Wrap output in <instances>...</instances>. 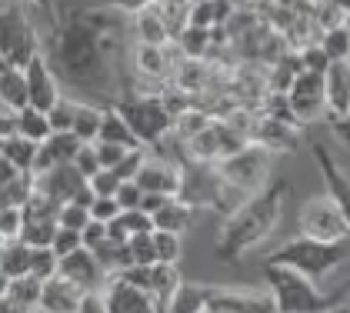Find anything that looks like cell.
<instances>
[{"label": "cell", "instance_id": "obj_1", "mask_svg": "<svg viewBox=\"0 0 350 313\" xmlns=\"http://www.w3.org/2000/svg\"><path fill=\"white\" fill-rule=\"evenodd\" d=\"M47 17L44 53L57 70L83 94L113 100V60L120 53L124 17L117 7H90V3H40Z\"/></svg>", "mask_w": 350, "mask_h": 313}, {"label": "cell", "instance_id": "obj_2", "mask_svg": "<svg viewBox=\"0 0 350 313\" xmlns=\"http://www.w3.org/2000/svg\"><path fill=\"white\" fill-rule=\"evenodd\" d=\"M287 197H291V183L273 180L267 190L247 197L230 217H224L220 220V230H217V240H214L217 260L234 267L250 250H257L260 243H267L270 236L277 234L280 220H284Z\"/></svg>", "mask_w": 350, "mask_h": 313}, {"label": "cell", "instance_id": "obj_3", "mask_svg": "<svg viewBox=\"0 0 350 313\" xmlns=\"http://www.w3.org/2000/svg\"><path fill=\"white\" fill-rule=\"evenodd\" d=\"M264 287L270 290L277 313H330L344 300V290L323 293L304 273H297L291 267H273V263H264Z\"/></svg>", "mask_w": 350, "mask_h": 313}, {"label": "cell", "instance_id": "obj_4", "mask_svg": "<svg viewBox=\"0 0 350 313\" xmlns=\"http://www.w3.org/2000/svg\"><path fill=\"white\" fill-rule=\"evenodd\" d=\"M350 260V240L344 243H321V240H307V236H291L284 240L277 250H270L264 263L273 267H291L297 273H304L307 280L321 284L323 277H330L334 270H340Z\"/></svg>", "mask_w": 350, "mask_h": 313}, {"label": "cell", "instance_id": "obj_5", "mask_svg": "<svg viewBox=\"0 0 350 313\" xmlns=\"http://www.w3.org/2000/svg\"><path fill=\"white\" fill-rule=\"evenodd\" d=\"M44 53V33L33 24V10L17 0H0V64L27 70Z\"/></svg>", "mask_w": 350, "mask_h": 313}, {"label": "cell", "instance_id": "obj_6", "mask_svg": "<svg viewBox=\"0 0 350 313\" xmlns=\"http://www.w3.org/2000/svg\"><path fill=\"white\" fill-rule=\"evenodd\" d=\"M110 107L131 124V131L137 133V140L147 150L161 147L167 137H174V117H170L161 94H137V90L127 94L124 90L120 97L110 100Z\"/></svg>", "mask_w": 350, "mask_h": 313}, {"label": "cell", "instance_id": "obj_7", "mask_svg": "<svg viewBox=\"0 0 350 313\" xmlns=\"http://www.w3.org/2000/svg\"><path fill=\"white\" fill-rule=\"evenodd\" d=\"M270 163H273V154L257 147V144H250L241 154L217 163V170H220V177L230 190H237L241 197H254V193L270 187Z\"/></svg>", "mask_w": 350, "mask_h": 313}, {"label": "cell", "instance_id": "obj_8", "mask_svg": "<svg viewBox=\"0 0 350 313\" xmlns=\"http://www.w3.org/2000/svg\"><path fill=\"white\" fill-rule=\"evenodd\" d=\"M297 230L307 240H321V243H344L350 240V223L340 213V207L327 197V193H314L307 197L300 210H297Z\"/></svg>", "mask_w": 350, "mask_h": 313}, {"label": "cell", "instance_id": "obj_9", "mask_svg": "<svg viewBox=\"0 0 350 313\" xmlns=\"http://www.w3.org/2000/svg\"><path fill=\"white\" fill-rule=\"evenodd\" d=\"M287 107H291V117H294L297 127H307V124H317L327 120V97H323V77L317 74H300L294 80V87L287 90Z\"/></svg>", "mask_w": 350, "mask_h": 313}, {"label": "cell", "instance_id": "obj_10", "mask_svg": "<svg viewBox=\"0 0 350 313\" xmlns=\"http://www.w3.org/2000/svg\"><path fill=\"white\" fill-rule=\"evenodd\" d=\"M37 190L47 193L51 200H57L60 207H64V204H83V207H90V204L97 200V197L90 193L87 177H83L74 163H70V167H57V170L40 174V177H37Z\"/></svg>", "mask_w": 350, "mask_h": 313}, {"label": "cell", "instance_id": "obj_11", "mask_svg": "<svg viewBox=\"0 0 350 313\" xmlns=\"http://www.w3.org/2000/svg\"><path fill=\"white\" fill-rule=\"evenodd\" d=\"M214 313H277L270 290L257 287H220L211 284V303Z\"/></svg>", "mask_w": 350, "mask_h": 313}, {"label": "cell", "instance_id": "obj_12", "mask_svg": "<svg viewBox=\"0 0 350 313\" xmlns=\"http://www.w3.org/2000/svg\"><path fill=\"white\" fill-rule=\"evenodd\" d=\"M137 183L144 193H161V197H177L184 183V163L167 154H150L144 170L137 174Z\"/></svg>", "mask_w": 350, "mask_h": 313}, {"label": "cell", "instance_id": "obj_13", "mask_svg": "<svg viewBox=\"0 0 350 313\" xmlns=\"http://www.w3.org/2000/svg\"><path fill=\"white\" fill-rule=\"evenodd\" d=\"M180 60L184 57L177 51V44H170V47H144V44H134L131 47V64H134L137 77L150 80V83H170V77H174V70H177Z\"/></svg>", "mask_w": 350, "mask_h": 313}, {"label": "cell", "instance_id": "obj_14", "mask_svg": "<svg viewBox=\"0 0 350 313\" xmlns=\"http://www.w3.org/2000/svg\"><path fill=\"white\" fill-rule=\"evenodd\" d=\"M27 90H30V107H37V110H44V113H51L67 94H64V87H60V77H57V70L51 67V60H47V53H40V57H33L27 67Z\"/></svg>", "mask_w": 350, "mask_h": 313}, {"label": "cell", "instance_id": "obj_15", "mask_svg": "<svg viewBox=\"0 0 350 313\" xmlns=\"http://www.w3.org/2000/svg\"><path fill=\"white\" fill-rule=\"evenodd\" d=\"M314 160H317V170H321V180H323V193L340 207V213L347 217L350 223V174L337 163V156L330 154L327 144H314Z\"/></svg>", "mask_w": 350, "mask_h": 313}, {"label": "cell", "instance_id": "obj_16", "mask_svg": "<svg viewBox=\"0 0 350 313\" xmlns=\"http://www.w3.org/2000/svg\"><path fill=\"white\" fill-rule=\"evenodd\" d=\"M127 21H131L134 44H144V47H170V44H174L161 21V14H157V0L134 3V7L127 10Z\"/></svg>", "mask_w": 350, "mask_h": 313}, {"label": "cell", "instance_id": "obj_17", "mask_svg": "<svg viewBox=\"0 0 350 313\" xmlns=\"http://www.w3.org/2000/svg\"><path fill=\"white\" fill-rule=\"evenodd\" d=\"M297 140H300V127L297 124L277 120V117H267V113H257L250 144H257V147H264V150H270L277 156V154H287V150H297Z\"/></svg>", "mask_w": 350, "mask_h": 313}, {"label": "cell", "instance_id": "obj_18", "mask_svg": "<svg viewBox=\"0 0 350 313\" xmlns=\"http://www.w3.org/2000/svg\"><path fill=\"white\" fill-rule=\"evenodd\" d=\"M60 277L64 280H70L77 290H104L107 287V270L100 267V260L83 247V250H77V254H70V257H64L60 260Z\"/></svg>", "mask_w": 350, "mask_h": 313}, {"label": "cell", "instance_id": "obj_19", "mask_svg": "<svg viewBox=\"0 0 350 313\" xmlns=\"http://www.w3.org/2000/svg\"><path fill=\"white\" fill-rule=\"evenodd\" d=\"M323 97H327V124L350 117V60L330 64L323 74Z\"/></svg>", "mask_w": 350, "mask_h": 313}, {"label": "cell", "instance_id": "obj_20", "mask_svg": "<svg viewBox=\"0 0 350 313\" xmlns=\"http://www.w3.org/2000/svg\"><path fill=\"white\" fill-rule=\"evenodd\" d=\"M104 297H107V313H161L147 290L131 287L120 277H110L107 287H104Z\"/></svg>", "mask_w": 350, "mask_h": 313}, {"label": "cell", "instance_id": "obj_21", "mask_svg": "<svg viewBox=\"0 0 350 313\" xmlns=\"http://www.w3.org/2000/svg\"><path fill=\"white\" fill-rule=\"evenodd\" d=\"M81 150H83L81 137H74V133H54V137L40 147L33 177H40V174H47V170H57V167H70Z\"/></svg>", "mask_w": 350, "mask_h": 313}, {"label": "cell", "instance_id": "obj_22", "mask_svg": "<svg viewBox=\"0 0 350 313\" xmlns=\"http://www.w3.org/2000/svg\"><path fill=\"white\" fill-rule=\"evenodd\" d=\"M0 107L7 113H21L30 107V90H27V70L0 64Z\"/></svg>", "mask_w": 350, "mask_h": 313}, {"label": "cell", "instance_id": "obj_23", "mask_svg": "<svg viewBox=\"0 0 350 313\" xmlns=\"http://www.w3.org/2000/svg\"><path fill=\"white\" fill-rule=\"evenodd\" d=\"M81 297L83 290H77L70 280H64L60 273H57L54 280H47L44 284V293H40V313H77L81 307Z\"/></svg>", "mask_w": 350, "mask_h": 313}, {"label": "cell", "instance_id": "obj_24", "mask_svg": "<svg viewBox=\"0 0 350 313\" xmlns=\"http://www.w3.org/2000/svg\"><path fill=\"white\" fill-rule=\"evenodd\" d=\"M184 280L187 277L180 273V267H170V263H154L150 267V297H154V303H157L161 313H167L170 300L177 297V290H180Z\"/></svg>", "mask_w": 350, "mask_h": 313}, {"label": "cell", "instance_id": "obj_25", "mask_svg": "<svg viewBox=\"0 0 350 313\" xmlns=\"http://www.w3.org/2000/svg\"><path fill=\"white\" fill-rule=\"evenodd\" d=\"M0 154L17 167V174H30V177H33L37 156H40V144H33V140H27V137H21V133L14 131L10 137L0 140Z\"/></svg>", "mask_w": 350, "mask_h": 313}, {"label": "cell", "instance_id": "obj_26", "mask_svg": "<svg viewBox=\"0 0 350 313\" xmlns=\"http://www.w3.org/2000/svg\"><path fill=\"white\" fill-rule=\"evenodd\" d=\"M193 220H197V210L184 204L180 197H174V200H167V207L161 213H154V227L163 230V234H187L190 227H193Z\"/></svg>", "mask_w": 350, "mask_h": 313}, {"label": "cell", "instance_id": "obj_27", "mask_svg": "<svg viewBox=\"0 0 350 313\" xmlns=\"http://www.w3.org/2000/svg\"><path fill=\"white\" fill-rule=\"evenodd\" d=\"M104 127H100V137H97V144H120V147H127V150H140L144 144L137 140V133L131 131V124L113 110L110 104H104Z\"/></svg>", "mask_w": 350, "mask_h": 313}, {"label": "cell", "instance_id": "obj_28", "mask_svg": "<svg viewBox=\"0 0 350 313\" xmlns=\"http://www.w3.org/2000/svg\"><path fill=\"white\" fill-rule=\"evenodd\" d=\"M14 131L21 133V137H27V140H33V144H40V147L54 137L51 117L44 110H37V107H27V110L14 113Z\"/></svg>", "mask_w": 350, "mask_h": 313}, {"label": "cell", "instance_id": "obj_29", "mask_svg": "<svg viewBox=\"0 0 350 313\" xmlns=\"http://www.w3.org/2000/svg\"><path fill=\"white\" fill-rule=\"evenodd\" d=\"M211 303V284H197V280H184L177 297L170 300L167 313H204Z\"/></svg>", "mask_w": 350, "mask_h": 313}, {"label": "cell", "instance_id": "obj_30", "mask_svg": "<svg viewBox=\"0 0 350 313\" xmlns=\"http://www.w3.org/2000/svg\"><path fill=\"white\" fill-rule=\"evenodd\" d=\"M104 104H90L77 100V117H74V137H81L83 144H97L100 127H104Z\"/></svg>", "mask_w": 350, "mask_h": 313}, {"label": "cell", "instance_id": "obj_31", "mask_svg": "<svg viewBox=\"0 0 350 313\" xmlns=\"http://www.w3.org/2000/svg\"><path fill=\"white\" fill-rule=\"evenodd\" d=\"M30 260H33V250H30L24 240H14V243L3 247L0 270H3L10 280H21V277H30Z\"/></svg>", "mask_w": 350, "mask_h": 313}, {"label": "cell", "instance_id": "obj_32", "mask_svg": "<svg viewBox=\"0 0 350 313\" xmlns=\"http://www.w3.org/2000/svg\"><path fill=\"white\" fill-rule=\"evenodd\" d=\"M157 14H161L163 27L170 33V40H177L190 27V3L187 0H157Z\"/></svg>", "mask_w": 350, "mask_h": 313}, {"label": "cell", "instance_id": "obj_33", "mask_svg": "<svg viewBox=\"0 0 350 313\" xmlns=\"http://www.w3.org/2000/svg\"><path fill=\"white\" fill-rule=\"evenodd\" d=\"M57 230H60L57 220H24V234H21V240L27 243L30 250H51Z\"/></svg>", "mask_w": 350, "mask_h": 313}, {"label": "cell", "instance_id": "obj_34", "mask_svg": "<svg viewBox=\"0 0 350 313\" xmlns=\"http://www.w3.org/2000/svg\"><path fill=\"white\" fill-rule=\"evenodd\" d=\"M321 47H323V53L330 57V64L350 60V30H347V24H337V27H330V30H323Z\"/></svg>", "mask_w": 350, "mask_h": 313}, {"label": "cell", "instance_id": "obj_35", "mask_svg": "<svg viewBox=\"0 0 350 313\" xmlns=\"http://www.w3.org/2000/svg\"><path fill=\"white\" fill-rule=\"evenodd\" d=\"M40 293H44V284H40V280H33V277H21V280H14V284H10V293H7V297H10V300H17L24 310L33 313L37 307H40Z\"/></svg>", "mask_w": 350, "mask_h": 313}, {"label": "cell", "instance_id": "obj_36", "mask_svg": "<svg viewBox=\"0 0 350 313\" xmlns=\"http://www.w3.org/2000/svg\"><path fill=\"white\" fill-rule=\"evenodd\" d=\"M154 247H157V263H177L184 260V236L180 234H163V230H154Z\"/></svg>", "mask_w": 350, "mask_h": 313}, {"label": "cell", "instance_id": "obj_37", "mask_svg": "<svg viewBox=\"0 0 350 313\" xmlns=\"http://www.w3.org/2000/svg\"><path fill=\"white\" fill-rule=\"evenodd\" d=\"M90 223H94V217H90V207H83V204H64L57 213V227H67L77 234H83Z\"/></svg>", "mask_w": 350, "mask_h": 313}, {"label": "cell", "instance_id": "obj_38", "mask_svg": "<svg viewBox=\"0 0 350 313\" xmlns=\"http://www.w3.org/2000/svg\"><path fill=\"white\" fill-rule=\"evenodd\" d=\"M57 273H60V260H57L54 250H33L30 277H33V280H40V284H47V280H54Z\"/></svg>", "mask_w": 350, "mask_h": 313}, {"label": "cell", "instance_id": "obj_39", "mask_svg": "<svg viewBox=\"0 0 350 313\" xmlns=\"http://www.w3.org/2000/svg\"><path fill=\"white\" fill-rule=\"evenodd\" d=\"M47 117H51V127H54V133H74L77 100H74V97H64V100H60V104H57Z\"/></svg>", "mask_w": 350, "mask_h": 313}, {"label": "cell", "instance_id": "obj_40", "mask_svg": "<svg viewBox=\"0 0 350 313\" xmlns=\"http://www.w3.org/2000/svg\"><path fill=\"white\" fill-rule=\"evenodd\" d=\"M300 64H304V70L307 74H317V77H323L327 70H330V57L323 53V47H321V40L317 44H307V47H300Z\"/></svg>", "mask_w": 350, "mask_h": 313}, {"label": "cell", "instance_id": "obj_41", "mask_svg": "<svg viewBox=\"0 0 350 313\" xmlns=\"http://www.w3.org/2000/svg\"><path fill=\"white\" fill-rule=\"evenodd\" d=\"M127 250H131V260H134V267H154V263H157V247H154V234L134 236V240L127 243Z\"/></svg>", "mask_w": 350, "mask_h": 313}, {"label": "cell", "instance_id": "obj_42", "mask_svg": "<svg viewBox=\"0 0 350 313\" xmlns=\"http://www.w3.org/2000/svg\"><path fill=\"white\" fill-rule=\"evenodd\" d=\"M24 234V210L21 207H3L0 210V240L14 243Z\"/></svg>", "mask_w": 350, "mask_h": 313}, {"label": "cell", "instance_id": "obj_43", "mask_svg": "<svg viewBox=\"0 0 350 313\" xmlns=\"http://www.w3.org/2000/svg\"><path fill=\"white\" fill-rule=\"evenodd\" d=\"M51 250L57 254V260H64V257L77 254V250H83V234L60 227V230H57V236H54V243H51Z\"/></svg>", "mask_w": 350, "mask_h": 313}, {"label": "cell", "instance_id": "obj_44", "mask_svg": "<svg viewBox=\"0 0 350 313\" xmlns=\"http://www.w3.org/2000/svg\"><path fill=\"white\" fill-rule=\"evenodd\" d=\"M147 156H150V150H147V147H140V150H131V154L120 160V167H117L113 174H117V177H120L124 183H127V180H137V174L144 170Z\"/></svg>", "mask_w": 350, "mask_h": 313}, {"label": "cell", "instance_id": "obj_45", "mask_svg": "<svg viewBox=\"0 0 350 313\" xmlns=\"http://www.w3.org/2000/svg\"><path fill=\"white\" fill-rule=\"evenodd\" d=\"M124 210L117 204V197H97L94 204H90V217H94V223H113L117 217H120Z\"/></svg>", "mask_w": 350, "mask_h": 313}, {"label": "cell", "instance_id": "obj_46", "mask_svg": "<svg viewBox=\"0 0 350 313\" xmlns=\"http://www.w3.org/2000/svg\"><path fill=\"white\" fill-rule=\"evenodd\" d=\"M74 167L81 170V174L87 177V180H94V177H97V174L104 170V167H100V156H97V147H94V144H83V150L77 154V160H74Z\"/></svg>", "mask_w": 350, "mask_h": 313}, {"label": "cell", "instance_id": "obj_47", "mask_svg": "<svg viewBox=\"0 0 350 313\" xmlns=\"http://www.w3.org/2000/svg\"><path fill=\"white\" fill-rule=\"evenodd\" d=\"M87 183H90V193H94V197H117V190H120L124 180H120L113 170H100L94 180H87Z\"/></svg>", "mask_w": 350, "mask_h": 313}, {"label": "cell", "instance_id": "obj_48", "mask_svg": "<svg viewBox=\"0 0 350 313\" xmlns=\"http://www.w3.org/2000/svg\"><path fill=\"white\" fill-rule=\"evenodd\" d=\"M94 147H97V156H100V167H104V170H117L120 160L131 154V150L120 147V144H94Z\"/></svg>", "mask_w": 350, "mask_h": 313}, {"label": "cell", "instance_id": "obj_49", "mask_svg": "<svg viewBox=\"0 0 350 313\" xmlns=\"http://www.w3.org/2000/svg\"><path fill=\"white\" fill-rule=\"evenodd\" d=\"M117 204H120V210H140V204H144V190H140V183L137 180L120 183V190H117Z\"/></svg>", "mask_w": 350, "mask_h": 313}, {"label": "cell", "instance_id": "obj_50", "mask_svg": "<svg viewBox=\"0 0 350 313\" xmlns=\"http://www.w3.org/2000/svg\"><path fill=\"white\" fill-rule=\"evenodd\" d=\"M77 313H107V297H104V290H87L81 297Z\"/></svg>", "mask_w": 350, "mask_h": 313}, {"label": "cell", "instance_id": "obj_51", "mask_svg": "<svg viewBox=\"0 0 350 313\" xmlns=\"http://www.w3.org/2000/svg\"><path fill=\"white\" fill-rule=\"evenodd\" d=\"M107 236H110L107 223H90V227L83 230V247H87V250H97L100 243H107Z\"/></svg>", "mask_w": 350, "mask_h": 313}, {"label": "cell", "instance_id": "obj_52", "mask_svg": "<svg viewBox=\"0 0 350 313\" xmlns=\"http://www.w3.org/2000/svg\"><path fill=\"white\" fill-rule=\"evenodd\" d=\"M327 127H330V133H334V140L350 150V117H344V120H330Z\"/></svg>", "mask_w": 350, "mask_h": 313}, {"label": "cell", "instance_id": "obj_53", "mask_svg": "<svg viewBox=\"0 0 350 313\" xmlns=\"http://www.w3.org/2000/svg\"><path fill=\"white\" fill-rule=\"evenodd\" d=\"M17 177H24V174H17V167L7 160V156L0 154V187H7V183H14Z\"/></svg>", "mask_w": 350, "mask_h": 313}, {"label": "cell", "instance_id": "obj_54", "mask_svg": "<svg viewBox=\"0 0 350 313\" xmlns=\"http://www.w3.org/2000/svg\"><path fill=\"white\" fill-rule=\"evenodd\" d=\"M10 133H14V113H7V110L0 107V140L10 137Z\"/></svg>", "mask_w": 350, "mask_h": 313}, {"label": "cell", "instance_id": "obj_55", "mask_svg": "<svg viewBox=\"0 0 350 313\" xmlns=\"http://www.w3.org/2000/svg\"><path fill=\"white\" fill-rule=\"evenodd\" d=\"M0 313H30V310H24L17 300H10V297H0Z\"/></svg>", "mask_w": 350, "mask_h": 313}, {"label": "cell", "instance_id": "obj_56", "mask_svg": "<svg viewBox=\"0 0 350 313\" xmlns=\"http://www.w3.org/2000/svg\"><path fill=\"white\" fill-rule=\"evenodd\" d=\"M10 284H14V280H10V277L0 270V297H7V293H10Z\"/></svg>", "mask_w": 350, "mask_h": 313}, {"label": "cell", "instance_id": "obj_57", "mask_svg": "<svg viewBox=\"0 0 350 313\" xmlns=\"http://www.w3.org/2000/svg\"><path fill=\"white\" fill-rule=\"evenodd\" d=\"M330 313H350V307H337V310H330Z\"/></svg>", "mask_w": 350, "mask_h": 313}, {"label": "cell", "instance_id": "obj_58", "mask_svg": "<svg viewBox=\"0 0 350 313\" xmlns=\"http://www.w3.org/2000/svg\"><path fill=\"white\" fill-rule=\"evenodd\" d=\"M3 247H7V240H0V257H3Z\"/></svg>", "mask_w": 350, "mask_h": 313}, {"label": "cell", "instance_id": "obj_59", "mask_svg": "<svg viewBox=\"0 0 350 313\" xmlns=\"http://www.w3.org/2000/svg\"><path fill=\"white\" fill-rule=\"evenodd\" d=\"M344 24H347V30H350V17H344Z\"/></svg>", "mask_w": 350, "mask_h": 313}, {"label": "cell", "instance_id": "obj_60", "mask_svg": "<svg viewBox=\"0 0 350 313\" xmlns=\"http://www.w3.org/2000/svg\"><path fill=\"white\" fill-rule=\"evenodd\" d=\"M204 313H214V310H211V307H207V310H204Z\"/></svg>", "mask_w": 350, "mask_h": 313}]
</instances>
